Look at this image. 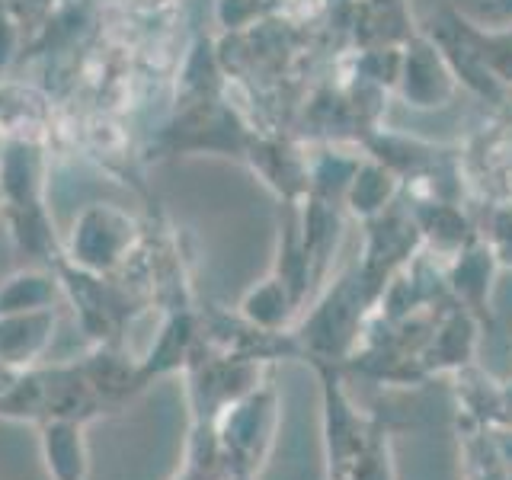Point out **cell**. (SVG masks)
<instances>
[{"label": "cell", "instance_id": "cell-1", "mask_svg": "<svg viewBox=\"0 0 512 480\" xmlns=\"http://www.w3.org/2000/svg\"><path fill=\"white\" fill-rule=\"evenodd\" d=\"M0 196L10 208L16 244L52 266L61 250L42 208V160L32 144H4V154H0Z\"/></svg>", "mask_w": 512, "mask_h": 480}, {"label": "cell", "instance_id": "cell-2", "mask_svg": "<svg viewBox=\"0 0 512 480\" xmlns=\"http://www.w3.org/2000/svg\"><path fill=\"white\" fill-rule=\"evenodd\" d=\"M55 276L61 282V292L68 295L71 308L77 314V324L84 330L93 346L96 343H122V330L132 324V317L141 311V298H135L125 285L112 276L87 272L64 260V253L52 263Z\"/></svg>", "mask_w": 512, "mask_h": 480}, {"label": "cell", "instance_id": "cell-3", "mask_svg": "<svg viewBox=\"0 0 512 480\" xmlns=\"http://www.w3.org/2000/svg\"><path fill=\"white\" fill-rule=\"evenodd\" d=\"M228 480H250L263 461L276 429V397L269 388H253L221 407L212 420Z\"/></svg>", "mask_w": 512, "mask_h": 480}, {"label": "cell", "instance_id": "cell-4", "mask_svg": "<svg viewBox=\"0 0 512 480\" xmlns=\"http://www.w3.org/2000/svg\"><path fill=\"white\" fill-rule=\"evenodd\" d=\"M138 224L116 205H90L74 221L64 260L87 272L112 276L128 263V256L138 247Z\"/></svg>", "mask_w": 512, "mask_h": 480}, {"label": "cell", "instance_id": "cell-5", "mask_svg": "<svg viewBox=\"0 0 512 480\" xmlns=\"http://www.w3.org/2000/svg\"><path fill=\"white\" fill-rule=\"evenodd\" d=\"M199 340H202V327L196 314L189 308L167 311V320H164V327H160L157 340L151 343L148 356L138 359V391H148L157 378L186 372Z\"/></svg>", "mask_w": 512, "mask_h": 480}, {"label": "cell", "instance_id": "cell-6", "mask_svg": "<svg viewBox=\"0 0 512 480\" xmlns=\"http://www.w3.org/2000/svg\"><path fill=\"white\" fill-rule=\"evenodd\" d=\"M55 308L0 314V362L26 372L45 362V352L55 340Z\"/></svg>", "mask_w": 512, "mask_h": 480}, {"label": "cell", "instance_id": "cell-7", "mask_svg": "<svg viewBox=\"0 0 512 480\" xmlns=\"http://www.w3.org/2000/svg\"><path fill=\"white\" fill-rule=\"evenodd\" d=\"M39 455L48 480H87L90 445L87 426L77 420H48L39 426Z\"/></svg>", "mask_w": 512, "mask_h": 480}, {"label": "cell", "instance_id": "cell-8", "mask_svg": "<svg viewBox=\"0 0 512 480\" xmlns=\"http://www.w3.org/2000/svg\"><path fill=\"white\" fill-rule=\"evenodd\" d=\"M324 407H327V445H330V464H333V477H346L349 464L356 461L362 452V445L368 442L365 426L359 423L356 410L346 404V397L340 391V381L336 375L324 372Z\"/></svg>", "mask_w": 512, "mask_h": 480}, {"label": "cell", "instance_id": "cell-9", "mask_svg": "<svg viewBox=\"0 0 512 480\" xmlns=\"http://www.w3.org/2000/svg\"><path fill=\"white\" fill-rule=\"evenodd\" d=\"M0 420L36 429L48 423V365L26 368L16 375V381L0 394Z\"/></svg>", "mask_w": 512, "mask_h": 480}, {"label": "cell", "instance_id": "cell-10", "mask_svg": "<svg viewBox=\"0 0 512 480\" xmlns=\"http://www.w3.org/2000/svg\"><path fill=\"white\" fill-rule=\"evenodd\" d=\"M61 292V282L55 269H20L10 279L0 282V314H20V311H42L55 308V298Z\"/></svg>", "mask_w": 512, "mask_h": 480}, {"label": "cell", "instance_id": "cell-11", "mask_svg": "<svg viewBox=\"0 0 512 480\" xmlns=\"http://www.w3.org/2000/svg\"><path fill=\"white\" fill-rule=\"evenodd\" d=\"M292 304H295L292 288H288L282 279H266L244 298L240 311H244V317L253 327L276 330V327H282V320L288 317V308H292Z\"/></svg>", "mask_w": 512, "mask_h": 480}, {"label": "cell", "instance_id": "cell-12", "mask_svg": "<svg viewBox=\"0 0 512 480\" xmlns=\"http://www.w3.org/2000/svg\"><path fill=\"white\" fill-rule=\"evenodd\" d=\"M13 48H16V29H13V20L7 16L4 0H0V71H4L7 61L13 58Z\"/></svg>", "mask_w": 512, "mask_h": 480}, {"label": "cell", "instance_id": "cell-13", "mask_svg": "<svg viewBox=\"0 0 512 480\" xmlns=\"http://www.w3.org/2000/svg\"><path fill=\"white\" fill-rule=\"evenodd\" d=\"M16 375H20V372H16V368H10V365L0 362V394H4V391L10 388V384L16 381Z\"/></svg>", "mask_w": 512, "mask_h": 480}, {"label": "cell", "instance_id": "cell-14", "mask_svg": "<svg viewBox=\"0 0 512 480\" xmlns=\"http://www.w3.org/2000/svg\"><path fill=\"white\" fill-rule=\"evenodd\" d=\"M333 480H340V477H333Z\"/></svg>", "mask_w": 512, "mask_h": 480}]
</instances>
